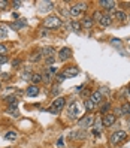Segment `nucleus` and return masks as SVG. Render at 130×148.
I'll return each instance as SVG.
<instances>
[{
    "label": "nucleus",
    "mask_w": 130,
    "mask_h": 148,
    "mask_svg": "<svg viewBox=\"0 0 130 148\" xmlns=\"http://www.w3.org/2000/svg\"><path fill=\"white\" fill-rule=\"evenodd\" d=\"M94 106H96V105H94V103H93L90 99H88V100H85V108H87V111H93Z\"/></svg>",
    "instance_id": "nucleus-23"
},
{
    "label": "nucleus",
    "mask_w": 130,
    "mask_h": 148,
    "mask_svg": "<svg viewBox=\"0 0 130 148\" xmlns=\"http://www.w3.org/2000/svg\"><path fill=\"white\" fill-rule=\"evenodd\" d=\"M42 53L45 54L47 57H53V54L55 53V49H54L53 47H47V48H43V49H42Z\"/></svg>",
    "instance_id": "nucleus-15"
},
{
    "label": "nucleus",
    "mask_w": 130,
    "mask_h": 148,
    "mask_svg": "<svg viewBox=\"0 0 130 148\" xmlns=\"http://www.w3.org/2000/svg\"><path fill=\"white\" fill-rule=\"evenodd\" d=\"M114 15H115V18H118L120 21H124V20L127 18V15H126L123 11H115V14H114Z\"/></svg>",
    "instance_id": "nucleus-17"
},
{
    "label": "nucleus",
    "mask_w": 130,
    "mask_h": 148,
    "mask_svg": "<svg viewBox=\"0 0 130 148\" xmlns=\"http://www.w3.org/2000/svg\"><path fill=\"white\" fill-rule=\"evenodd\" d=\"M85 9H87V3H78V5L72 6L69 12H70L72 16H78V15H79L82 11H85Z\"/></svg>",
    "instance_id": "nucleus-3"
},
{
    "label": "nucleus",
    "mask_w": 130,
    "mask_h": 148,
    "mask_svg": "<svg viewBox=\"0 0 130 148\" xmlns=\"http://www.w3.org/2000/svg\"><path fill=\"white\" fill-rule=\"evenodd\" d=\"M5 139H8V141H14V139H16V133L15 132H8L5 135Z\"/></svg>",
    "instance_id": "nucleus-22"
},
{
    "label": "nucleus",
    "mask_w": 130,
    "mask_h": 148,
    "mask_svg": "<svg viewBox=\"0 0 130 148\" xmlns=\"http://www.w3.org/2000/svg\"><path fill=\"white\" fill-rule=\"evenodd\" d=\"M93 24H94V20L91 18V16H84L82 23H81V25H82V27H85V29H91Z\"/></svg>",
    "instance_id": "nucleus-11"
},
{
    "label": "nucleus",
    "mask_w": 130,
    "mask_h": 148,
    "mask_svg": "<svg viewBox=\"0 0 130 148\" xmlns=\"http://www.w3.org/2000/svg\"><path fill=\"white\" fill-rule=\"evenodd\" d=\"M81 27H82V25H81L79 23H76V21H72V23H70V29H72V30H75V32H78Z\"/></svg>",
    "instance_id": "nucleus-24"
},
{
    "label": "nucleus",
    "mask_w": 130,
    "mask_h": 148,
    "mask_svg": "<svg viewBox=\"0 0 130 148\" xmlns=\"http://www.w3.org/2000/svg\"><path fill=\"white\" fill-rule=\"evenodd\" d=\"M6 6H8V2H5V0H0V8L3 9V8H6Z\"/></svg>",
    "instance_id": "nucleus-33"
},
{
    "label": "nucleus",
    "mask_w": 130,
    "mask_h": 148,
    "mask_svg": "<svg viewBox=\"0 0 130 148\" xmlns=\"http://www.w3.org/2000/svg\"><path fill=\"white\" fill-rule=\"evenodd\" d=\"M0 88H2V82H0Z\"/></svg>",
    "instance_id": "nucleus-38"
},
{
    "label": "nucleus",
    "mask_w": 130,
    "mask_h": 148,
    "mask_svg": "<svg viewBox=\"0 0 130 148\" xmlns=\"http://www.w3.org/2000/svg\"><path fill=\"white\" fill-rule=\"evenodd\" d=\"M12 64H14V67H18V64H20V60H14Z\"/></svg>",
    "instance_id": "nucleus-35"
},
{
    "label": "nucleus",
    "mask_w": 130,
    "mask_h": 148,
    "mask_svg": "<svg viewBox=\"0 0 130 148\" xmlns=\"http://www.w3.org/2000/svg\"><path fill=\"white\" fill-rule=\"evenodd\" d=\"M40 53H34V54H31L30 56V62H34V63H38L39 62V60H40Z\"/></svg>",
    "instance_id": "nucleus-21"
},
{
    "label": "nucleus",
    "mask_w": 130,
    "mask_h": 148,
    "mask_svg": "<svg viewBox=\"0 0 130 148\" xmlns=\"http://www.w3.org/2000/svg\"><path fill=\"white\" fill-rule=\"evenodd\" d=\"M129 94H130V88H129Z\"/></svg>",
    "instance_id": "nucleus-39"
},
{
    "label": "nucleus",
    "mask_w": 130,
    "mask_h": 148,
    "mask_svg": "<svg viewBox=\"0 0 130 148\" xmlns=\"http://www.w3.org/2000/svg\"><path fill=\"white\" fill-rule=\"evenodd\" d=\"M117 121V115L114 114H106L105 117H103V127H111V126H114V123Z\"/></svg>",
    "instance_id": "nucleus-4"
},
{
    "label": "nucleus",
    "mask_w": 130,
    "mask_h": 148,
    "mask_svg": "<svg viewBox=\"0 0 130 148\" xmlns=\"http://www.w3.org/2000/svg\"><path fill=\"white\" fill-rule=\"evenodd\" d=\"M42 81L45 82V84H51V73L49 72H45L42 75Z\"/></svg>",
    "instance_id": "nucleus-20"
},
{
    "label": "nucleus",
    "mask_w": 130,
    "mask_h": 148,
    "mask_svg": "<svg viewBox=\"0 0 130 148\" xmlns=\"http://www.w3.org/2000/svg\"><path fill=\"white\" fill-rule=\"evenodd\" d=\"M66 78H64V75H57V81L58 82H62V81H64Z\"/></svg>",
    "instance_id": "nucleus-31"
},
{
    "label": "nucleus",
    "mask_w": 130,
    "mask_h": 148,
    "mask_svg": "<svg viewBox=\"0 0 130 148\" xmlns=\"http://www.w3.org/2000/svg\"><path fill=\"white\" fill-rule=\"evenodd\" d=\"M90 100L94 103V105H99V103H102V100H103V94L100 91H93L91 96H90Z\"/></svg>",
    "instance_id": "nucleus-7"
},
{
    "label": "nucleus",
    "mask_w": 130,
    "mask_h": 148,
    "mask_svg": "<svg viewBox=\"0 0 130 148\" xmlns=\"http://www.w3.org/2000/svg\"><path fill=\"white\" fill-rule=\"evenodd\" d=\"M38 94H39V88L36 85H30L27 88V96H29V97H36Z\"/></svg>",
    "instance_id": "nucleus-12"
},
{
    "label": "nucleus",
    "mask_w": 130,
    "mask_h": 148,
    "mask_svg": "<svg viewBox=\"0 0 130 148\" xmlns=\"http://www.w3.org/2000/svg\"><path fill=\"white\" fill-rule=\"evenodd\" d=\"M111 23H112V18H111V15H108V14H103L100 21H99V24L102 25V27H108V25H111Z\"/></svg>",
    "instance_id": "nucleus-9"
},
{
    "label": "nucleus",
    "mask_w": 130,
    "mask_h": 148,
    "mask_svg": "<svg viewBox=\"0 0 130 148\" xmlns=\"http://www.w3.org/2000/svg\"><path fill=\"white\" fill-rule=\"evenodd\" d=\"M69 115H70L72 118H75V117L78 115V108H76V105H75V102H72L70 106H69Z\"/></svg>",
    "instance_id": "nucleus-14"
},
{
    "label": "nucleus",
    "mask_w": 130,
    "mask_h": 148,
    "mask_svg": "<svg viewBox=\"0 0 130 148\" xmlns=\"http://www.w3.org/2000/svg\"><path fill=\"white\" fill-rule=\"evenodd\" d=\"M6 62H8V57L6 56H0V64H3Z\"/></svg>",
    "instance_id": "nucleus-28"
},
{
    "label": "nucleus",
    "mask_w": 130,
    "mask_h": 148,
    "mask_svg": "<svg viewBox=\"0 0 130 148\" xmlns=\"http://www.w3.org/2000/svg\"><path fill=\"white\" fill-rule=\"evenodd\" d=\"M109 108H111V105H109V103H103V105H102V108H100V114H105V112H106Z\"/></svg>",
    "instance_id": "nucleus-25"
},
{
    "label": "nucleus",
    "mask_w": 130,
    "mask_h": 148,
    "mask_svg": "<svg viewBox=\"0 0 130 148\" xmlns=\"http://www.w3.org/2000/svg\"><path fill=\"white\" fill-rule=\"evenodd\" d=\"M93 124V118L91 117H84L79 120V126L81 127H90Z\"/></svg>",
    "instance_id": "nucleus-13"
},
{
    "label": "nucleus",
    "mask_w": 130,
    "mask_h": 148,
    "mask_svg": "<svg viewBox=\"0 0 130 148\" xmlns=\"http://www.w3.org/2000/svg\"><path fill=\"white\" fill-rule=\"evenodd\" d=\"M129 49H130V47H129Z\"/></svg>",
    "instance_id": "nucleus-40"
},
{
    "label": "nucleus",
    "mask_w": 130,
    "mask_h": 148,
    "mask_svg": "<svg viewBox=\"0 0 130 148\" xmlns=\"http://www.w3.org/2000/svg\"><path fill=\"white\" fill-rule=\"evenodd\" d=\"M112 43H114V45H118V47H120V45H121V40H120V39H112Z\"/></svg>",
    "instance_id": "nucleus-34"
},
{
    "label": "nucleus",
    "mask_w": 130,
    "mask_h": 148,
    "mask_svg": "<svg viewBox=\"0 0 130 148\" xmlns=\"http://www.w3.org/2000/svg\"><path fill=\"white\" fill-rule=\"evenodd\" d=\"M21 5H23L21 2H14V6H15V8H20Z\"/></svg>",
    "instance_id": "nucleus-36"
},
{
    "label": "nucleus",
    "mask_w": 130,
    "mask_h": 148,
    "mask_svg": "<svg viewBox=\"0 0 130 148\" xmlns=\"http://www.w3.org/2000/svg\"><path fill=\"white\" fill-rule=\"evenodd\" d=\"M47 63L48 64H53L54 63V57H47Z\"/></svg>",
    "instance_id": "nucleus-32"
},
{
    "label": "nucleus",
    "mask_w": 130,
    "mask_h": 148,
    "mask_svg": "<svg viewBox=\"0 0 130 148\" xmlns=\"http://www.w3.org/2000/svg\"><path fill=\"white\" fill-rule=\"evenodd\" d=\"M6 36V30L3 27H0V38H5Z\"/></svg>",
    "instance_id": "nucleus-29"
},
{
    "label": "nucleus",
    "mask_w": 130,
    "mask_h": 148,
    "mask_svg": "<svg viewBox=\"0 0 130 148\" xmlns=\"http://www.w3.org/2000/svg\"><path fill=\"white\" fill-rule=\"evenodd\" d=\"M8 53V48L5 47V45H2V43H0V56H5Z\"/></svg>",
    "instance_id": "nucleus-27"
},
{
    "label": "nucleus",
    "mask_w": 130,
    "mask_h": 148,
    "mask_svg": "<svg viewBox=\"0 0 130 148\" xmlns=\"http://www.w3.org/2000/svg\"><path fill=\"white\" fill-rule=\"evenodd\" d=\"M60 25H62V20H60L58 16H55V15L47 16V20H45V27H47V29L54 30V29H58Z\"/></svg>",
    "instance_id": "nucleus-1"
},
{
    "label": "nucleus",
    "mask_w": 130,
    "mask_h": 148,
    "mask_svg": "<svg viewBox=\"0 0 130 148\" xmlns=\"http://www.w3.org/2000/svg\"><path fill=\"white\" fill-rule=\"evenodd\" d=\"M102 12H94V15H93V20H96V21H100V18H102Z\"/></svg>",
    "instance_id": "nucleus-26"
},
{
    "label": "nucleus",
    "mask_w": 130,
    "mask_h": 148,
    "mask_svg": "<svg viewBox=\"0 0 130 148\" xmlns=\"http://www.w3.org/2000/svg\"><path fill=\"white\" fill-rule=\"evenodd\" d=\"M60 91H62V90H60V87H54V88H53V94H54V96L58 94Z\"/></svg>",
    "instance_id": "nucleus-30"
},
{
    "label": "nucleus",
    "mask_w": 130,
    "mask_h": 148,
    "mask_svg": "<svg viewBox=\"0 0 130 148\" xmlns=\"http://www.w3.org/2000/svg\"><path fill=\"white\" fill-rule=\"evenodd\" d=\"M67 58H70V48H62L58 51V60L60 62H66Z\"/></svg>",
    "instance_id": "nucleus-6"
},
{
    "label": "nucleus",
    "mask_w": 130,
    "mask_h": 148,
    "mask_svg": "<svg viewBox=\"0 0 130 148\" xmlns=\"http://www.w3.org/2000/svg\"><path fill=\"white\" fill-rule=\"evenodd\" d=\"M121 112H123V115H130V103H124L121 106Z\"/></svg>",
    "instance_id": "nucleus-19"
},
{
    "label": "nucleus",
    "mask_w": 130,
    "mask_h": 148,
    "mask_svg": "<svg viewBox=\"0 0 130 148\" xmlns=\"http://www.w3.org/2000/svg\"><path fill=\"white\" fill-rule=\"evenodd\" d=\"M85 136H87V135H85L84 132H72V133H70V138H72V139H85Z\"/></svg>",
    "instance_id": "nucleus-16"
},
{
    "label": "nucleus",
    "mask_w": 130,
    "mask_h": 148,
    "mask_svg": "<svg viewBox=\"0 0 130 148\" xmlns=\"http://www.w3.org/2000/svg\"><path fill=\"white\" fill-rule=\"evenodd\" d=\"M64 105H66V99H63V97H57V99L53 102V106H51V108H53L54 111H57V112H60V111L63 109Z\"/></svg>",
    "instance_id": "nucleus-5"
},
{
    "label": "nucleus",
    "mask_w": 130,
    "mask_h": 148,
    "mask_svg": "<svg viewBox=\"0 0 130 148\" xmlns=\"http://www.w3.org/2000/svg\"><path fill=\"white\" fill-rule=\"evenodd\" d=\"M78 73H79V71H78L76 67H67L66 71L63 72L64 78H70V76H76Z\"/></svg>",
    "instance_id": "nucleus-10"
},
{
    "label": "nucleus",
    "mask_w": 130,
    "mask_h": 148,
    "mask_svg": "<svg viewBox=\"0 0 130 148\" xmlns=\"http://www.w3.org/2000/svg\"><path fill=\"white\" fill-rule=\"evenodd\" d=\"M126 138H127V133L123 132V130H118V132L112 133V136H111V144H112V145H118V144H121L123 141H126Z\"/></svg>",
    "instance_id": "nucleus-2"
},
{
    "label": "nucleus",
    "mask_w": 130,
    "mask_h": 148,
    "mask_svg": "<svg viewBox=\"0 0 130 148\" xmlns=\"http://www.w3.org/2000/svg\"><path fill=\"white\" fill-rule=\"evenodd\" d=\"M100 93H102V94H105V93H108V88H105V87H103V88H100Z\"/></svg>",
    "instance_id": "nucleus-37"
},
{
    "label": "nucleus",
    "mask_w": 130,
    "mask_h": 148,
    "mask_svg": "<svg viewBox=\"0 0 130 148\" xmlns=\"http://www.w3.org/2000/svg\"><path fill=\"white\" fill-rule=\"evenodd\" d=\"M100 6L105 8L106 11H112L114 12V6H115V2H112V0H100Z\"/></svg>",
    "instance_id": "nucleus-8"
},
{
    "label": "nucleus",
    "mask_w": 130,
    "mask_h": 148,
    "mask_svg": "<svg viewBox=\"0 0 130 148\" xmlns=\"http://www.w3.org/2000/svg\"><path fill=\"white\" fill-rule=\"evenodd\" d=\"M31 82L33 84H38V82H40L42 81V75H39V73H31Z\"/></svg>",
    "instance_id": "nucleus-18"
}]
</instances>
